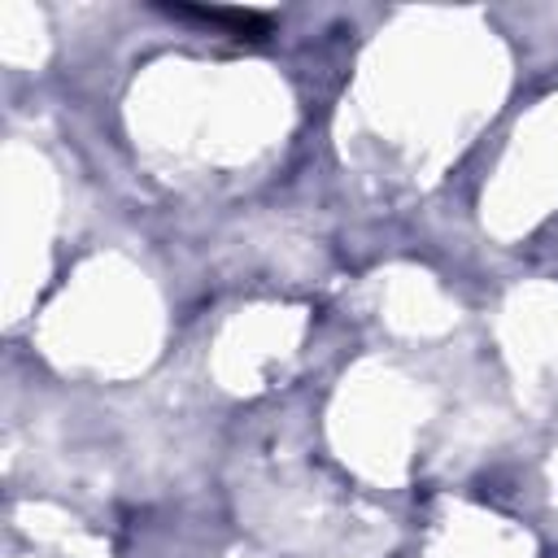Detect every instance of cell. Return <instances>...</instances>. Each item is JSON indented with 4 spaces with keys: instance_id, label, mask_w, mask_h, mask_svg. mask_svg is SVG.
Returning a JSON list of instances; mask_svg holds the SVG:
<instances>
[{
    "instance_id": "obj_1",
    "label": "cell",
    "mask_w": 558,
    "mask_h": 558,
    "mask_svg": "<svg viewBox=\"0 0 558 558\" xmlns=\"http://www.w3.org/2000/svg\"><path fill=\"white\" fill-rule=\"evenodd\" d=\"M170 17H196V22H214V26H231L235 35H262L266 31V13H244V9H183L170 4Z\"/></svg>"
}]
</instances>
